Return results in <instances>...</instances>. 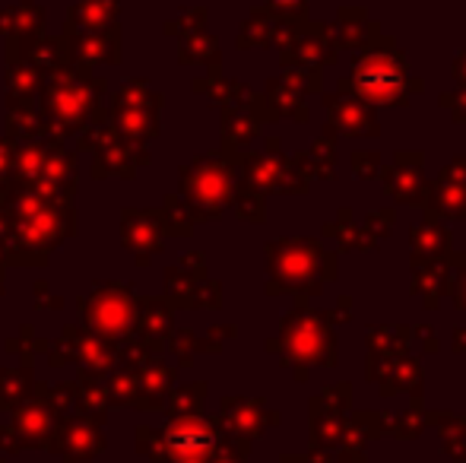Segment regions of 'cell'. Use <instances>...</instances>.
Returning <instances> with one entry per match:
<instances>
[{
  "label": "cell",
  "instance_id": "6da1fadb",
  "mask_svg": "<svg viewBox=\"0 0 466 463\" xmlns=\"http://www.w3.org/2000/svg\"><path fill=\"white\" fill-rule=\"evenodd\" d=\"M352 83H356V89L365 99L390 102L393 96H400V89H403V70H400V64L393 61V57L374 55L359 64Z\"/></svg>",
  "mask_w": 466,
  "mask_h": 463
},
{
  "label": "cell",
  "instance_id": "7a4b0ae2",
  "mask_svg": "<svg viewBox=\"0 0 466 463\" xmlns=\"http://www.w3.org/2000/svg\"><path fill=\"white\" fill-rule=\"evenodd\" d=\"M209 445H213L209 432L203 426H194V422H187V426H175L172 432H168V448H172L178 458L200 454V451H207Z\"/></svg>",
  "mask_w": 466,
  "mask_h": 463
}]
</instances>
